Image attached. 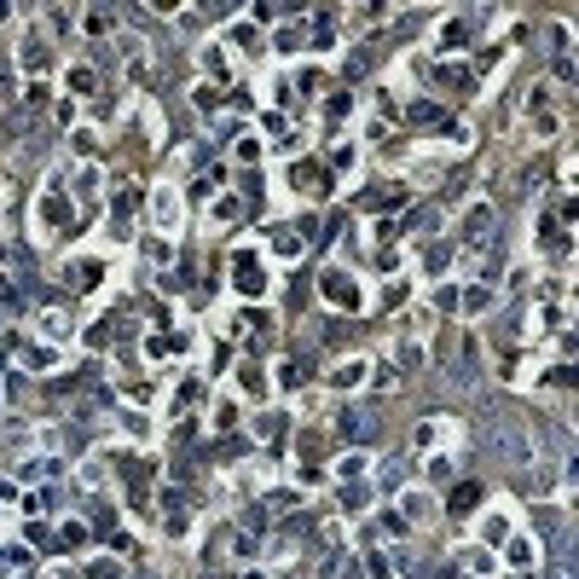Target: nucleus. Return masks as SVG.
<instances>
[{
	"label": "nucleus",
	"instance_id": "obj_1",
	"mask_svg": "<svg viewBox=\"0 0 579 579\" xmlns=\"http://www.w3.org/2000/svg\"><path fill=\"white\" fill-rule=\"evenodd\" d=\"M493 226H498L493 203H469V209H464V244H487Z\"/></svg>",
	"mask_w": 579,
	"mask_h": 579
},
{
	"label": "nucleus",
	"instance_id": "obj_8",
	"mask_svg": "<svg viewBox=\"0 0 579 579\" xmlns=\"http://www.w3.org/2000/svg\"><path fill=\"white\" fill-rule=\"evenodd\" d=\"M441 82H446V87H464V93L475 87V76H469L464 64H441Z\"/></svg>",
	"mask_w": 579,
	"mask_h": 579
},
{
	"label": "nucleus",
	"instance_id": "obj_7",
	"mask_svg": "<svg viewBox=\"0 0 579 579\" xmlns=\"http://www.w3.org/2000/svg\"><path fill=\"white\" fill-rule=\"evenodd\" d=\"M46 64V46H41V35H23V70H41Z\"/></svg>",
	"mask_w": 579,
	"mask_h": 579
},
{
	"label": "nucleus",
	"instance_id": "obj_3",
	"mask_svg": "<svg viewBox=\"0 0 579 579\" xmlns=\"http://www.w3.org/2000/svg\"><path fill=\"white\" fill-rule=\"evenodd\" d=\"M405 122H412V128H441V122H446V110H441V105H429V99H417L412 110H405Z\"/></svg>",
	"mask_w": 579,
	"mask_h": 579
},
{
	"label": "nucleus",
	"instance_id": "obj_12",
	"mask_svg": "<svg viewBox=\"0 0 579 579\" xmlns=\"http://www.w3.org/2000/svg\"><path fill=\"white\" fill-rule=\"evenodd\" d=\"M214 221H238V197H221V203H214Z\"/></svg>",
	"mask_w": 579,
	"mask_h": 579
},
{
	"label": "nucleus",
	"instance_id": "obj_4",
	"mask_svg": "<svg viewBox=\"0 0 579 579\" xmlns=\"http://www.w3.org/2000/svg\"><path fill=\"white\" fill-rule=\"evenodd\" d=\"M41 226H53V232L70 226V203L64 197H41Z\"/></svg>",
	"mask_w": 579,
	"mask_h": 579
},
{
	"label": "nucleus",
	"instance_id": "obj_2",
	"mask_svg": "<svg viewBox=\"0 0 579 579\" xmlns=\"http://www.w3.org/2000/svg\"><path fill=\"white\" fill-rule=\"evenodd\" d=\"M336 434H342V441H353V446H359V441H365V434H371V417L359 412V405H348V412L336 417Z\"/></svg>",
	"mask_w": 579,
	"mask_h": 579
},
{
	"label": "nucleus",
	"instance_id": "obj_13",
	"mask_svg": "<svg viewBox=\"0 0 579 579\" xmlns=\"http://www.w3.org/2000/svg\"><path fill=\"white\" fill-rule=\"evenodd\" d=\"M93 579H122V568H116V562H99V568H93Z\"/></svg>",
	"mask_w": 579,
	"mask_h": 579
},
{
	"label": "nucleus",
	"instance_id": "obj_11",
	"mask_svg": "<svg viewBox=\"0 0 579 579\" xmlns=\"http://www.w3.org/2000/svg\"><path fill=\"white\" fill-rule=\"evenodd\" d=\"M70 87H76V93H87V87H99V76H93L87 64H76V76H70Z\"/></svg>",
	"mask_w": 579,
	"mask_h": 579
},
{
	"label": "nucleus",
	"instance_id": "obj_6",
	"mask_svg": "<svg viewBox=\"0 0 579 579\" xmlns=\"http://www.w3.org/2000/svg\"><path fill=\"white\" fill-rule=\"evenodd\" d=\"M475 504H481V487H475V481H464V487H457V493H452V516H464V510H475Z\"/></svg>",
	"mask_w": 579,
	"mask_h": 579
},
{
	"label": "nucleus",
	"instance_id": "obj_9",
	"mask_svg": "<svg viewBox=\"0 0 579 579\" xmlns=\"http://www.w3.org/2000/svg\"><path fill=\"white\" fill-rule=\"evenodd\" d=\"M110 23H116V12H105V6H93V12H87V30H93V35H105Z\"/></svg>",
	"mask_w": 579,
	"mask_h": 579
},
{
	"label": "nucleus",
	"instance_id": "obj_10",
	"mask_svg": "<svg viewBox=\"0 0 579 579\" xmlns=\"http://www.w3.org/2000/svg\"><path fill=\"white\" fill-rule=\"evenodd\" d=\"M441 41H446V46H457V41H469V23H464V18H452V23H446V35H441Z\"/></svg>",
	"mask_w": 579,
	"mask_h": 579
},
{
	"label": "nucleus",
	"instance_id": "obj_5",
	"mask_svg": "<svg viewBox=\"0 0 579 579\" xmlns=\"http://www.w3.org/2000/svg\"><path fill=\"white\" fill-rule=\"evenodd\" d=\"M457 307H464L469 319H475V313H487V307H493V290H487V284H469V290H464V301H457Z\"/></svg>",
	"mask_w": 579,
	"mask_h": 579
}]
</instances>
